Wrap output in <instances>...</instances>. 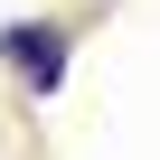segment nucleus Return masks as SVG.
<instances>
[{
  "label": "nucleus",
  "mask_w": 160,
  "mask_h": 160,
  "mask_svg": "<svg viewBox=\"0 0 160 160\" xmlns=\"http://www.w3.org/2000/svg\"><path fill=\"white\" fill-rule=\"evenodd\" d=\"M0 57L19 66L28 94H57L66 85V28L57 19H10V28H0Z\"/></svg>",
  "instance_id": "obj_1"
}]
</instances>
